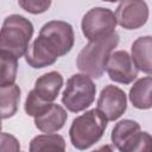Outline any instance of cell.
Masks as SVG:
<instances>
[{
    "label": "cell",
    "mask_w": 152,
    "mask_h": 152,
    "mask_svg": "<svg viewBox=\"0 0 152 152\" xmlns=\"http://www.w3.org/2000/svg\"><path fill=\"white\" fill-rule=\"evenodd\" d=\"M119 34L114 31L108 37L89 42L77 56V68L93 78H100L104 70L109 55L119 44Z\"/></svg>",
    "instance_id": "6da1fadb"
},
{
    "label": "cell",
    "mask_w": 152,
    "mask_h": 152,
    "mask_svg": "<svg viewBox=\"0 0 152 152\" xmlns=\"http://www.w3.org/2000/svg\"><path fill=\"white\" fill-rule=\"evenodd\" d=\"M33 34L32 23L23 15L11 14L5 18L0 30V51L17 58L25 56Z\"/></svg>",
    "instance_id": "7a4b0ae2"
},
{
    "label": "cell",
    "mask_w": 152,
    "mask_h": 152,
    "mask_svg": "<svg viewBox=\"0 0 152 152\" xmlns=\"http://www.w3.org/2000/svg\"><path fill=\"white\" fill-rule=\"evenodd\" d=\"M107 128V119L97 109H91L74 119L69 129L70 141L77 150H87L97 142Z\"/></svg>",
    "instance_id": "3957f363"
},
{
    "label": "cell",
    "mask_w": 152,
    "mask_h": 152,
    "mask_svg": "<svg viewBox=\"0 0 152 152\" xmlns=\"http://www.w3.org/2000/svg\"><path fill=\"white\" fill-rule=\"evenodd\" d=\"M113 145L121 152H150L152 139L147 132H141L137 121L125 119L119 121L112 131Z\"/></svg>",
    "instance_id": "277c9868"
},
{
    "label": "cell",
    "mask_w": 152,
    "mask_h": 152,
    "mask_svg": "<svg viewBox=\"0 0 152 152\" xmlns=\"http://www.w3.org/2000/svg\"><path fill=\"white\" fill-rule=\"evenodd\" d=\"M96 86L93 80L86 74H76L66 81L62 102L69 112L78 113L94 102Z\"/></svg>",
    "instance_id": "5b68a950"
},
{
    "label": "cell",
    "mask_w": 152,
    "mask_h": 152,
    "mask_svg": "<svg viewBox=\"0 0 152 152\" xmlns=\"http://www.w3.org/2000/svg\"><path fill=\"white\" fill-rule=\"evenodd\" d=\"M82 32L89 42L108 37L115 31V14L104 7H95L88 11L82 19Z\"/></svg>",
    "instance_id": "8992f818"
},
{
    "label": "cell",
    "mask_w": 152,
    "mask_h": 152,
    "mask_svg": "<svg viewBox=\"0 0 152 152\" xmlns=\"http://www.w3.org/2000/svg\"><path fill=\"white\" fill-rule=\"evenodd\" d=\"M116 24L126 30H137L148 19V7L145 0H121L115 11Z\"/></svg>",
    "instance_id": "52a82bcc"
},
{
    "label": "cell",
    "mask_w": 152,
    "mask_h": 152,
    "mask_svg": "<svg viewBox=\"0 0 152 152\" xmlns=\"http://www.w3.org/2000/svg\"><path fill=\"white\" fill-rule=\"evenodd\" d=\"M127 108L126 94L122 89L115 86H106L97 100V110L107 119V121L118 120Z\"/></svg>",
    "instance_id": "ba28073f"
},
{
    "label": "cell",
    "mask_w": 152,
    "mask_h": 152,
    "mask_svg": "<svg viewBox=\"0 0 152 152\" xmlns=\"http://www.w3.org/2000/svg\"><path fill=\"white\" fill-rule=\"evenodd\" d=\"M106 71L112 81L122 84H129L138 76V69L125 50H119L109 55Z\"/></svg>",
    "instance_id": "9c48e42d"
},
{
    "label": "cell",
    "mask_w": 152,
    "mask_h": 152,
    "mask_svg": "<svg viewBox=\"0 0 152 152\" xmlns=\"http://www.w3.org/2000/svg\"><path fill=\"white\" fill-rule=\"evenodd\" d=\"M39 33H43L50 37L52 40H55L58 48L61 49L63 56L66 55L72 49L75 43V34L72 26L63 20H51L44 24Z\"/></svg>",
    "instance_id": "30bf717a"
},
{
    "label": "cell",
    "mask_w": 152,
    "mask_h": 152,
    "mask_svg": "<svg viewBox=\"0 0 152 152\" xmlns=\"http://www.w3.org/2000/svg\"><path fill=\"white\" fill-rule=\"evenodd\" d=\"M59 56L49 46L42 36H38L25 53L26 63L33 69H42L53 64Z\"/></svg>",
    "instance_id": "8fae6325"
},
{
    "label": "cell",
    "mask_w": 152,
    "mask_h": 152,
    "mask_svg": "<svg viewBox=\"0 0 152 152\" xmlns=\"http://www.w3.org/2000/svg\"><path fill=\"white\" fill-rule=\"evenodd\" d=\"M66 119L68 114L65 109L59 104L52 103L42 114L34 116V125L44 133H56L63 128Z\"/></svg>",
    "instance_id": "7c38bea8"
},
{
    "label": "cell",
    "mask_w": 152,
    "mask_h": 152,
    "mask_svg": "<svg viewBox=\"0 0 152 152\" xmlns=\"http://www.w3.org/2000/svg\"><path fill=\"white\" fill-rule=\"evenodd\" d=\"M63 87V77L57 71H50L39 76L34 82L33 93L44 102H53L61 88Z\"/></svg>",
    "instance_id": "4fadbf2b"
},
{
    "label": "cell",
    "mask_w": 152,
    "mask_h": 152,
    "mask_svg": "<svg viewBox=\"0 0 152 152\" xmlns=\"http://www.w3.org/2000/svg\"><path fill=\"white\" fill-rule=\"evenodd\" d=\"M151 50H152V38L150 36L140 37L132 44L131 58L135 68L147 75L152 74Z\"/></svg>",
    "instance_id": "5bb4252c"
},
{
    "label": "cell",
    "mask_w": 152,
    "mask_h": 152,
    "mask_svg": "<svg viewBox=\"0 0 152 152\" xmlns=\"http://www.w3.org/2000/svg\"><path fill=\"white\" fill-rule=\"evenodd\" d=\"M151 88L152 78L146 76L139 78L129 90V101L138 109H150L152 106L151 100Z\"/></svg>",
    "instance_id": "9a60e30c"
},
{
    "label": "cell",
    "mask_w": 152,
    "mask_h": 152,
    "mask_svg": "<svg viewBox=\"0 0 152 152\" xmlns=\"http://www.w3.org/2000/svg\"><path fill=\"white\" fill-rule=\"evenodd\" d=\"M20 88L17 84L0 87V119L12 118L19 106Z\"/></svg>",
    "instance_id": "2e32d148"
},
{
    "label": "cell",
    "mask_w": 152,
    "mask_h": 152,
    "mask_svg": "<svg viewBox=\"0 0 152 152\" xmlns=\"http://www.w3.org/2000/svg\"><path fill=\"white\" fill-rule=\"evenodd\" d=\"M65 150L64 138L59 134L46 133L34 137L30 144L31 152H46V151H57L63 152Z\"/></svg>",
    "instance_id": "e0dca14e"
},
{
    "label": "cell",
    "mask_w": 152,
    "mask_h": 152,
    "mask_svg": "<svg viewBox=\"0 0 152 152\" xmlns=\"http://www.w3.org/2000/svg\"><path fill=\"white\" fill-rule=\"evenodd\" d=\"M18 72V58L13 55L0 51V87L13 84Z\"/></svg>",
    "instance_id": "ac0fdd59"
},
{
    "label": "cell",
    "mask_w": 152,
    "mask_h": 152,
    "mask_svg": "<svg viewBox=\"0 0 152 152\" xmlns=\"http://www.w3.org/2000/svg\"><path fill=\"white\" fill-rule=\"evenodd\" d=\"M53 102H44L42 101L34 93L33 90H31L26 97L25 101V112L27 115L30 116H37L39 114H42L44 110H46Z\"/></svg>",
    "instance_id": "d6986e66"
},
{
    "label": "cell",
    "mask_w": 152,
    "mask_h": 152,
    "mask_svg": "<svg viewBox=\"0 0 152 152\" xmlns=\"http://www.w3.org/2000/svg\"><path fill=\"white\" fill-rule=\"evenodd\" d=\"M18 4L24 11L31 14H40L50 8L51 0H18Z\"/></svg>",
    "instance_id": "ffe728a7"
},
{
    "label": "cell",
    "mask_w": 152,
    "mask_h": 152,
    "mask_svg": "<svg viewBox=\"0 0 152 152\" xmlns=\"http://www.w3.org/2000/svg\"><path fill=\"white\" fill-rule=\"evenodd\" d=\"M19 150L20 145L14 135L8 133H0V151L18 152Z\"/></svg>",
    "instance_id": "44dd1931"
},
{
    "label": "cell",
    "mask_w": 152,
    "mask_h": 152,
    "mask_svg": "<svg viewBox=\"0 0 152 152\" xmlns=\"http://www.w3.org/2000/svg\"><path fill=\"white\" fill-rule=\"evenodd\" d=\"M102 1H107V2H116V1H120V0H102Z\"/></svg>",
    "instance_id": "7402d4cb"
},
{
    "label": "cell",
    "mask_w": 152,
    "mask_h": 152,
    "mask_svg": "<svg viewBox=\"0 0 152 152\" xmlns=\"http://www.w3.org/2000/svg\"><path fill=\"white\" fill-rule=\"evenodd\" d=\"M1 128H2V125H1V119H0V132H1Z\"/></svg>",
    "instance_id": "603a6c76"
}]
</instances>
